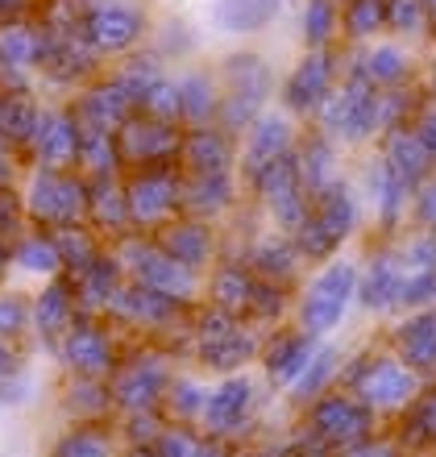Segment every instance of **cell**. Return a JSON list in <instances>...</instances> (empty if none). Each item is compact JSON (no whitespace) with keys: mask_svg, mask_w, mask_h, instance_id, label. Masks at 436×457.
<instances>
[{"mask_svg":"<svg viewBox=\"0 0 436 457\" xmlns=\"http://www.w3.org/2000/svg\"><path fill=\"white\" fill-rule=\"evenodd\" d=\"M353 291V266H328L325 275L312 283L308 291V308H303V320L312 328H333L345 312V300Z\"/></svg>","mask_w":436,"mask_h":457,"instance_id":"obj_1","label":"cell"},{"mask_svg":"<svg viewBox=\"0 0 436 457\" xmlns=\"http://www.w3.org/2000/svg\"><path fill=\"white\" fill-rule=\"evenodd\" d=\"M283 0H217V21L233 34H250L279 12Z\"/></svg>","mask_w":436,"mask_h":457,"instance_id":"obj_2","label":"cell"},{"mask_svg":"<svg viewBox=\"0 0 436 457\" xmlns=\"http://www.w3.org/2000/svg\"><path fill=\"white\" fill-rule=\"evenodd\" d=\"M325 87H328V59L316 54V59L303 62L300 71H295V79H291V87H287L291 109H312L316 100L325 96Z\"/></svg>","mask_w":436,"mask_h":457,"instance_id":"obj_3","label":"cell"},{"mask_svg":"<svg viewBox=\"0 0 436 457\" xmlns=\"http://www.w3.org/2000/svg\"><path fill=\"white\" fill-rule=\"evenodd\" d=\"M229 75H233V84H237V96H233V104L254 109L258 100L267 96L270 75H267V67H262L258 59H233L229 62Z\"/></svg>","mask_w":436,"mask_h":457,"instance_id":"obj_4","label":"cell"},{"mask_svg":"<svg viewBox=\"0 0 436 457\" xmlns=\"http://www.w3.org/2000/svg\"><path fill=\"white\" fill-rule=\"evenodd\" d=\"M412 366H436V316H420L399 333Z\"/></svg>","mask_w":436,"mask_h":457,"instance_id":"obj_5","label":"cell"},{"mask_svg":"<svg viewBox=\"0 0 436 457\" xmlns=\"http://www.w3.org/2000/svg\"><path fill=\"white\" fill-rule=\"evenodd\" d=\"M283 145H287V125H283V120H275V117H267L262 125H258L254 142H250V167L267 170L270 162H279ZM262 170H258V175H262Z\"/></svg>","mask_w":436,"mask_h":457,"instance_id":"obj_6","label":"cell"},{"mask_svg":"<svg viewBox=\"0 0 436 457\" xmlns=\"http://www.w3.org/2000/svg\"><path fill=\"white\" fill-rule=\"evenodd\" d=\"M245 403H250V383H225L212 395V403H208V420L217 424V428H229V424H237L245 416Z\"/></svg>","mask_w":436,"mask_h":457,"instance_id":"obj_7","label":"cell"},{"mask_svg":"<svg viewBox=\"0 0 436 457\" xmlns=\"http://www.w3.org/2000/svg\"><path fill=\"white\" fill-rule=\"evenodd\" d=\"M391 167H395V175L403 183L420 179L428 170V142L424 137H395L391 142Z\"/></svg>","mask_w":436,"mask_h":457,"instance_id":"obj_8","label":"cell"},{"mask_svg":"<svg viewBox=\"0 0 436 457\" xmlns=\"http://www.w3.org/2000/svg\"><path fill=\"white\" fill-rule=\"evenodd\" d=\"M316 220L333 233V237H345V228L353 225V200L345 187H328L325 200H320V212H316Z\"/></svg>","mask_w":436,"mask_h":457,"instance_id":"obj_9","label":"cell"},{"mask_svg":"<svg viewBox=\"0 0 436 457\" xmlns=\"http://www.w3.org/2000/svg\"><path fill=\"white\" fill-rule=\"evenodd\" d=\"M407 391H412V374L395 370V366H378L370 374V383H366V395L374 399V403H399Z\"/></svg>","mask_w":436,"mask_h":457,"instance_id":"obj_10","label":"cell"},{"mask_svg":"<svg viewBox=\"0 0 436 457\" xmlns=\"http://www.w3.org/2000/svg\"><path fill=\"white\" fill-rule=\"evenodd\" d=\"M137 34V12L129 9H104L96 17V37L104 46H125Z\"/></svg>","mask_w":436,"mask_h":457,"instance_id":"obj_11","label":"cell"},{"mask_svg":"<svg viewBox=\"0 0 436 457\" xmlns=\"http://www.w3.org/2000/svg\"><path fill=\"white\" fill-rule=\"evenodd\" d=\"M308 353H312V341L308 337L287 341L283 349H275V358H270V374H275L279 383H287V378H295L300 370H308Z\"/></svg>","mask_w":436,"mask_h":457,"instance_id":"obj_12","label":"cell"},{"mask_svg":"<svg viewBox=\"0 0 436 457\" xmlns=\"http://www.w3.org/2000/svg\"><path fill=\"white\" fill-rule=\"evenodd\" d=\"M399 291H403L399 287V270H391V262H378L362 295H366V303H370V308H387V303L395 300Z\"/></svg>","mask_w":436,"mask_h":457,"instance_id":"obj_13","label":"cell"},{"mask_svg":"<svg viewBox=\"0 0 436 457\" xmlns=\"http://www.w3.org/2000/svg\"><path fill=\"white\" fill-rule=\"evenodd\" d=\"M192 158H195V170H204V175H220L225 162H229V145L220 142V137L212 142L208 133H200L195 145H192Z\"/></svg>","mask_w":436,"mask_h":457,"instance_id":"obj_14","label":"cell"},{"mask_svg":"<svg viewBox=\"0 0 436 457\" xmlns=\"http://www.w3.org/2000/svg\"><path fill=\"white\" fill-rule=\"evenodd\" d=\"M316 420H320V428H325V433H337V436H345L350 428H353V433H362V424H366L362 411H353L350 403H325Z\"/></svg>","mask_w":436,"mask_h":457,"instance_id":"obj_15","label":"cell"},{"mask_svg":"<svg viewBox=\"0 0 436 457\" xmlns=\"http://www.w3.org/2000/svg\"><path fill=\"white\" fill-rule=\"evenodd\" d=\"M179 100L187 104V112H192V117H204V112L212 109V96H208V79H200V75L183 79V84H179Z\"/></svg>","mask_w":436,"mask_h":457,"instance_id":"obj_16","label":"cell"},{"mask_svg":"<svg viewBox=\"0 0 436 457\" xmlns=\"http://www.w3.org/2000/svg\"><path fill=\"white\" fill-rule=\"evenodd\" d=\"M370 67H374V71H370L374 79H399L403 75V54L399 50H391V46H383L374 59H370Z\"/></svg>","mask_w":436,"mask_h":457,"instance_id":"obj_17","label":"cell"},{"mask_svg":"<svg viewBox=\"0 0 436 457\" xmlns=\"http://www.w3.org/2000/svg\"><path fill=\"white\" fill-rule=\"evenodd\" d=\"M170 245H175V258H187V262H200V258H204V241H200V228H183V233H175V241H170Z\"/></svg>","mask_w":436,"mask_h":457,"instance_id":"obj_18","label":"cell"},{"mask_svg":"<svg viewBox=\"0 0 436 457\" xmlns=\"http://www.w3.org/2000/svg\"><path fill=\"white\" fill-rule=\"evenodd\" d=\"M328 25H333V9H328L325 0H316L312 9H308V37H312V42H325Z\"/></svg>","mask_w":436,"mask_h":457,"instance_id":"obj_19","label":"cell"},{"mask_svg":"<svg viewBox=\"0 0 436 457\" xmlns=\"http://www.w3.org/2000/svg\"><path fill=\"white\" fill-rule=\"evenodd\" d=\"M378 17H383V9H378V0H358V9H353V17H350L353 34H366L370 25H378Z\"/></svg>","mask_w":436,"mask_h":457,"instance_id":"obj_20","label":"cell"},{"mask_svg":"<svg viewBox=\"0 0 436 457\" xmlns=\"http://www.w3.org/2000/svg\"><path fill=\"white\" fill-rule=\"evenodd\" d=\"M217 291H220V300L229 303V308H237V303L245 300V295H250V287H245V278L242 275H225L217 283Z\"/></svg>","mask_w":436,"mask_h":457,"instance_id":"obj_21","label":"cell"},{"mask_svg":"<svg viewBox=\"0 0 436 457\" xmlns=\"http://www.w3.org/2000/svg\"><path fill=\"white\" fill-rule=\"evenodd\" d=\"M328 366H333V353H325V358L316 361V366H308V374H303V383H300V395H308V391H316V386L325 383Z\"/></svg>","mask_w":436,"mask_h":457,"instance_id":"obj_22","label":"cell"},{"mask_svg":"<svg viewBox=\"0 0 436 457\" xmlns=\"http://www.w3.org/2000/svg\"><path fill=\"white\" fill-rule=\"evenodd\" d=\"M262 266H267L270 275H287V270H291V253L287 250H267V253H262Z\"/></svg>","mask_w":436,"mask_h":457,"instance_id":"obj_23","label":"cell"},{"mask_svg":"<svg viewBox=\"0 0 436 457\" xmlns=\"http://www.w3.org/2000/svg\"><path fill=\"white\" fill-rule=\"evenodd\" d=\"M399 4H403V9H399V25H403V29H407V25L415 29V25H420V0H399Z\"/></svg>","mask_w":436,"mask_h":457,"instance_id":"obj_24","label":"cell"},{"mask_svg":"<svg viewBox=\"0 0 436 457\" xmlns=\"http://www.w3.org/2000/svg\"><path fill=\"white\" fill-rule=\"evenodd\" d=\"M195 445L187 441V436H167V457H192Z\"/></svg>","mask_w":436,"mask_h":457,"instance_id":"obj_25","label":"cell"},{"mask_svg":"<svg viewBox=\"0 0 436 457\" xmlns=\"http://www.w3.org/2000/svg\"><path fill=\"white\" fill-rule=\"evenodd\" d=\"M420 137H424L428 145L436 142V112H432V117H428V125H424V129H420Z\"/></svg>","mask_w":436,"mask_h":457,"instance_id":"obj_26","label":"cell"},{"mask_svg":"<svg viewBox=\"0 0 436 457\" xmlns=\"http://www.w3.org/2000/svg\"><path fill=\"white\" fill-rule=\"evenodd\" d=\"M424 212H428V217H436V187L424 195Z\"/></svg>","mask_w":436,"mask_h":457,"instance_id":"obj_27","label":"cell"}]
</instances>
